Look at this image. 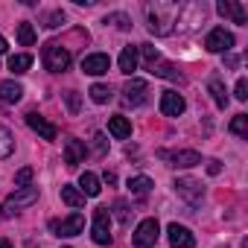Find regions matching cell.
I'll list each match as a JSON object with an SVG mask.
<instances>
[{
    "instance_id": "4316f807",
    "label": "cell",
    "mask_w": 248,
    "mask_h": 248,
    "mask_svg": "<svg viewBox=\"0 0 248 248\" xmlns=\"http://www.w3.org/2000/svg\"><path fill=\"white\" fill-rule=\"evenodd\" d=\"M152 73L155 76H161V79H172V82H181V73L170 64V62H161V64H155L152 67Z\"/></svg>"
},
{
    "instance_id": "f35d334b",
    "label": "cell",
    "mask_w": 248,
    "mask_h": 248,
    "mask_svg": "<svg viewBox=\"0 0 248 248\" xmlns=\"http://www.w3.org/2000/svg\"><path fill=\"white\" fill-rule=\"evenodd\" d=\"M0 53H6V38L0 35Z\"/></svg>"
},
{
    "instance_id": "277c9868",
    "label": "cell",
    "mask_w": 248,
    "mask_h": 248,
    "mask_svg": "<svg viewBox=\"0 0 248 248\" xmlns=\"http://www.w3.org/2000/svg\"><path fill=\"white\" fill-rule=\"evenodd\" d=\"M158 236H161V225H158V219H143V222L135 228L132 242H135L138 248H155Z\"/></svg>"
},
{
    "instance_id": "f1b7e54d",
    "label": "cell",
    "mask_w": 248,
    "mask_h": 248,
    "mask_svg": "<svg viewBox=\"0 0 248 248\" xmlns=\"http://www.w3.org/2000/svg\"><path fill=\"white\" fill-rule=\"evenodd\" d=\"M231 132H233L236 138H248V114H236V117L231 120Z\"/></svg>"
},
{
    "instance_id": "b9f144b4",
    "label": "cell",
    "mask_w": 248,
    "mask_h": 248,
    "mask_svg": "<svg viewBox=\"0 0 248 248\" xmlns=\"http://www.w3.org/2000/svg\"><path fill=\"white\" fill-rule=\"evenodd\" d=\"M64 248H67V245H64Z\"/></svg>"
},
{
    "instance_id": "e0dca14e",
    "label": "cell",
    "mask_w": 248,
    "mask_h": 248,
    "mask_svg": "<svg viewBox=\"0 0 248 248\" xmlns=\"http://www.w3.org/2000/svg\"><path fill=\"white\" fill-rule=\"evenodd\" d=\"M38 202V187H18L9 196V207H30Z\"/></svg>"
},
{
    "instance_id": "ac0fdd59",
    "label": "cell",
    "mask_w": 248,
    "mask_h": 248,
    "mask_svg": "<svg viewBox=\"0 0 248 248\" xmlns=\"http://www.w3.org/2000/svg\"><path fill=\"white\" fill-rule=\"evenodd\" d=\"M108 132H111L117 140H126V138L132 135V123H129V117H123V114L111 117V120H108Z\"/></svg>"
},
{
    "instance_id": "9a60e30c",
    "label": "cell",
    "mask_w": 248,
    "mask_h": 248,
    "mask_svg": "<svg viewBox=\"0 0 248 248\" xmlns=\"http://www.w3.org/2000/svg\"><path fill=\"white\" fill-rule=\"evenodd\" d=\"M27 126L32 132H38L44 140H56V126H53V123H47L38 111H27Z\"/></svg>"
},
{
    "instance_id": "e575fe53",
    "label": "cell",
    "mask_w": 248,
    "mask_h": 248,
    "mask_svg": "<svg viewBox=\"0 0 248 248\" xmlns=\"http://www.w3.org/2000/svg\"><path fill=\"white\" fill-rule=\"evenodd\" d=\"M62 24H64V12H53V15L47 18V24H44V27H47V30H59Z\"/></svg>"
},
{
    "instance_id": "8fae6325",
    "label": "cell",
    "mask_w": 248,
    "mask_h": 248,
    "mask_svg": "<svg viewBox=\"0 0 248 248\" xmlns=\"http://www.w3.org/2000/svg\"><path fill=\"white\" fill-rule=\"evenodd\" d=\"M167 239H170V245H172V248H193V245H196L193 231H190V228H184V225H178V222H172V225L167 228Z\"/></svg>"
},
{
    "instance_id": "44dd1931",
    "label": "cell",
    "mask_w": 248,
    "mask_h": 248,
    "mask_svg": "<svg viewBox=\"0 0 248 248\" xmlns=\"http://www.w3.org/2000/svg\"><path fill=\"white\" fill-rule=\"evenodd\" d=\"M207 91H210V96H213V102H216L219 108H228V91H225V85H222L219 76H210Z\"/></svg>"
},
{
    "instance_id": "4dcf8cb0",
    "label": "cell",
    "mask_w": 248,
    "mask_h": 248,
    "mask_svg": "<svg viewBox=\"0 0 248 248\" xmlns=\"http://www.w3.org/2000/svg\"><path fill=\"white\" fill-rule=\"evenodd\" d=\"M138 53L143 56V62H146V67H149V70L158 64V50H155L152 44H140V47H138Z\"/></svg>"
},
{
    "instance_id": "9c48e42d",
    "label": "cell",
    "mask_w": 248,
    "mask_h": 248,
    "mask_svg": "<svg viewBox=\"0 0 248 248\" xmlns=\"http://www.w3.org/2000/svg\"><path fill=\"white\" fill-rule=\"evenodd\" d=\"M158 155H161L164 161H170L172 167H184V170L202 164V155H199L196 149H178V152H167V149H164V152H158Z\"/></svg>"
},
{
    "instance_id": "ab89813d",
    "label": "cell",
    "mask_w": 248,
    "mask_h": 248,
    "mask_svg": "<svg viewBox=\"0 0 248 248\" xmlns=\"http://www.w3.org/2000/svg\"><path fill=\"white\" fill-rule=\"evenodd\" d=\"M0 248H12V242L9 239H0Z\"/></svg>"
},
{
    "instance_id": "ffe728a7",
    "label": "cell",
    "mask_w": 248,
    "mask_h": 248,
    "mask_svg": "<svg viewBox=\"0 0 248 248\" xmlns=\"http://www.w3.org/2000/svg\"><path fill=\"white\" fill-rule=\"evenodd\" d=\"M120 70L126 73V76H132L135 70H138V47H123V53H120Z\"/></svg>"
},
{
    "instance_id": "52a82bcc",
    "label": "cell",
    "mask_w": 248,
    "mask_h": 248,
    "mask_svg": "<svg viewBox=\"0 0 248 248\" xmlns=\"http://www.w3.org/2000/svg\"><path fill=\"white\" fill-rule=\"evenodd\" d=\"M146 93H149V85L143 79H129L126 85H123V102L132 105V108L143 105L146 102Z\"/></svg>"
},
{
    "instance_id": "30bf717a",
    "label": "cell",
    "mask_w": 248,
    "mask_h": 248,
    "mask_svg": "<svg viewBox=\"0 0 248 248\" xmlns=\"http://www.w3.org/2000/svg\"><path fill=\"white\" fill-rule=\"evenodd\" d=\"M175 193H178L187 204H199L202 196H204V190H202V184H199L196 178H178V181H175Z\"/></svg>"
},
{
    "instance_id": "2e32d148",
    "label": "cell",
    "mask_w": 248,
    "mask_h": 248,
    "mask_svg": "<svg viewBox=\"0 0 248 248\" xmlns=\"http://www.w3.org/2000/svg\"><path fill=\"white\" fill-rule=\"evenodd\" d=\"M85 143L82 140H76V138H70L67 143H64V164L67 167H79L82 161H85Z\"/></svg>"
},
{
    "instance_id": "603a6c76",
    "label": "cell",
    "mask_w": 248,
    "mask_h": 248,
    "mask_svg": "<svg viewBox=\"0 0 248 248\" xmlns=\"http://www.w3.org/2000/svg\"><path fill=\"white\" fill-rule=\"evenodd\" d=\"M155 184H152V178H146V175H138V178H132L129 181V190H132V196H138V199H143V196H149V190H152Z\"/></svg>"
},
{
    "instance_id": "8992f818",
    "label": "cell",
    "mask_w": 248,
    "mask_h": 248,
    "mask_svg": "<svg viewBox=\"0 0 248 248\" xmlns=\"http://www.w3.org/2000/svg\"><path fill=\"white\" fill-rule=\"evenodd\" d=\"M50 231L56 233V236H76V233H82L85 231V216L82 213H70L67 219H53L50 222Z\"/></svg>"
},
{
    "instance_id": "60d3db41",
    "label": "cell",
    "mask_w": 248,
    "mask_h": 248,
    "mask_svg": "<svg viewBox=\"0 0 248 248\" xmlns=\"http://www.w3.org/2000/svg\"><path fill=\"white\" fill-rule=\"evenodd\" d=\"M0 219H3V207H0Z\"/></svg>"
},
{
    "instance_id": "f546056e",
    "label": "cell",
    "mask_w": 248,
    "mask_h": 248,
    "mask_svg": "<svg viewBox=\"0 0 248 248\" xmlns=\"http://www.w3.org/2000/svg\"><path fill=\"white\" fill-rule=\"evenodd\" d=\"M18 41H21L24 47H32V44H35V30H32V24H18Z\"/></svg>"
},
{
    "instance_id": "83f0119b",
    "label": "cell",
    "mask_w": 248,
    "mask_h": 248,
    "mask_svg": "<svg viewBox=\"0 0 248 248\" xmlns=\"http://www.w3.org/2000/svg\"><path fill=\"white\" fill-rule=\"evenodd\" d=\"M88 93H91V99H93L96 105H105V102L111 99V88H108V85H102V82L91 85V91H88Z\"/></svg>"
},
{
    "instance_id": "1f68e13d",
    "label": "cell",
    "mask_w": 248,
    "mask_h": 248,
    "mask_svg": "<svg viewBox=\"0 0 248 248\" xmlns=\"http://www.w3.org/2000/svg\"><path fill=\"white\" fill-rule=\"evenodd\" d=\"M30 181H32V167H24V170L15 172V190L18 187H30Z\"/></svg>"
},
{
    "instance_id": "8d00e7d4",
    "label": "cell",
    "mask_w": 248,
    "mask_h": 248,
    "mask_svg": "<svg viewBox=\"0 0 248 248\" xmlns=\"http://www.w3.org/2000/svg\"><path fill=\"white\" fill-rule=\"evenodd\" d=\"M114 207H117V216H120V222H129V210H126V202H117Z\"/></svg>"
},
{
    "instance_id": "7a4b0ae2",
    "label": "cell",
    "mask_w": 248,
    "mask_h": 248,
    "mask_svg": "<svg viewBox=\"0 0 248 248\" xmlns=\"http://www.w3.org/2000/svg\"><path fill=\"white\" fill-rule=\"evenodd\" d=\"M41 62H44V67L50 73H64L70 67V50L62 47V44H56V41H50L44 47V53H41Z\"/></svg>"
},
{
    "instance_id": "484cf974",
    "label": "cell",
    "mask_w": 248,
    "mask_h": 248,
    "mask_svg": "<svg viewBox=\"0 0 248 248\" xmlns=\"http://www.w3.org/2000/svg\"><path fill=\"white\" fill-rule=\"evenodd\" d=\"M30 67H32V56L30 53H18V56L9 59V70L12 73H27Z\"/></svg>"
},
{
    "instance_id": "836d02e7",
    "label": "cell",
    "mask_w": 248,
    "mask_h": 248,
    "mask_svg": "<svg viewBox=\"0 0 248 248\" xmlns=\"http://www.w3.org/2000/svg\"><path fill=\"white\" fill-rule=\"evenodd\" d=\"M233 96H236L239 102H245V99H248V82H245V79H236V88H233Z\"/></svg>"
},
{
    "instance_id": "3957f363",
    "label": "cell",
    "mask_w": 248,
    "mask_h": 248,
    "mask_svg": "<svg viewBox=\"0 0 248 248\" xmlns=\"http://www.w3.org/2000/svg\"><path fill=\"white\" fill-rule=\"evenodd\" d=\"M91 236H93L96 245H108V242H111V210H108V207H96V210H93Z\"/></svg>"
},
{
    "instance_id": "4fadbf2b",
    "label": "cell",
    "mask_w": 248,
    "mask_h": 248,
    "mask_svg": "<svg viewBox=\"0 0 248 248\" xmlns=\"http://www.w3.org/2000/svg\"><path fill=\"white\" fill-rule=\"evenodd\" d=\"M184 108H187V102H184V96L178 91H164L161 93V114L178 117V114H184Z\"/></svg>"
},
{
    "instance_id": "d4e9b609",
    "label": "cell",
    "mask_w": 248,
    "mask_h": 248,
    "mask_svg": "<svg viewBox=\"0 0 248 248\" xmlns=\"http://www.w3.org/2000/svg\"><path fill=\"white\" fill-rule=\"evenodd\" d=\"M62 202H64V204H70V207H82V204H85V196H82V190H76V187L64 184V187H62Z\"/></svg>"
},
{
    "instance_id": "7402d4cb",
    "label": "cell",
    "mask_w": 248,
    "mask_h": 248,
    "mask_svg": "<svg viewBox=\"0 0 248 248\" xmlns=\"http://www.w3.org/2000/svg\"><path fill=\"white\" fill-rule=\"evenodd\" d=\"M79 187H82V196H99V178L93 172H82L79 175Z\"/></svg>"
},
{
    "instance_id": "ba28073f",
    "label": "cell",
    "mask_w": 248,
    "mask_h": 248,
    "mask_svg": "<svg viewBox=\"0 0 248 248\" xmlns=\"http://www.w3.org/2000/svg\"><path fill=\"white\" fill-rule=\"evenodd\" d=\"M204 47H207L210 53H231V47H233V35H231L225 27H216V30L207 32Z\"/></svg>"
},
{
    "instance_id": "d6a6232c",
    "label": "cell",
    "mask_w": 248,
    "mask_h": 248,
    "mask_svg": "<svg viewBox=\"0 0 248 248\" xmlns=\"http://www.w3.org/2000/svg\"><path fill=\"white\" fill-rule=\"evenodd\" d=\"M64 102H67L70 114H79V108H82V99H79V93H76V91H67V93H64Z\"/></svg>"
},
{
    "instance_id": "d6986e66",
    "label": "cell",
    "mask_w": 248,
    "mask_h": 248,
    "mask_svg": "<svg viewBox=\"0 0 248 248\" xmlns=\"http://www.w3.org/2000/svg\"><path fill=\"white\" fill-rule=\"evenodd\" d=\"M21 96H24V88L18 82H0V102L15 105V102H21Z\"/></svg>"
},
{
    "instance_id": "cb8c5ba5",
    "label": "cell",
    "mask_w": 248,
    "mask_h": 248,
    "mask_svg": "<svg viewBox=\"0 0 248 248\" xmlns=\"http://www.w3.org/2000/svg\"><path fill=\"white\" fill-rule=\"evenodd\" d=\"M12 152H15V138L6 126H0V161H6Z\"/></svg>"
},
{
    "instance_id": "5b68a950",
    "label": "cell",
    "mask_w": 248,
    "mask_h": 248,
    "mask_svg": "<svg viewBox=\"0 0 248 248\" xmlns=\"http://www.w3.org/2000/svg\"><path fill=\"white\" fill-rule=\"evenodd\" d=\"M207 15V6L204 3H190V6H181L178 9V18L175 24H181V30H196Z\"/></svg>"
},
{
    "instance_id": "5bb4252c",
    "label": "cell",
    "mask_w": 248,
    "mask_h": 248,
    "mask_svg": "<svg viewBox=\"0 0 248 248\" xmlns=\"http://www.w3.org/2000/svg\"><path fill=\"white\" fill-rule=\"evenodd\" d=\"M216 12H219L222 18H231L233 24H245V21H248L245 6L236 3V0H219V3H216Z\"/></svg>"
},
{
    "instance_id": "7c38bea8",
    "label": "cell",
    "mask_w": 248,
    "mask_h": 248,
    "mask_svg": "<svg viewBox=\"0 0 248 248\" xmlns=\"http://www.w3.org/2000/svg\"><path fill=\"white\" fill-rule=\"evenodd\" d=\"M108 67H111L108 53H91V56L82 59V70L88 76H102V73H108Z\"/></svg>"
},
{
    "instance_id": "d590c367",
    "label": "cell",
    "mask_w": 248,
    "mask_h": 248,
    "mask_svg": "<svg viewBox=\"0 0 248 248\" xmlns=\"http://www.w3.org/2000/svg\"><path fill=\"white\" fill-rule=\"evenodd\" d=\"M93 149H96V155H105L108 143H105V138H102V135H96V138H93Z\"/></svg>"
},
{
    "instance_id": "6da1fadb",
    "label": "cell",
    "mask_w": 248,
    "mask_h": 248,
    "mask_svg": "<svg viewBox=\"0 0 248 248\" xmlns=\"http://www.w3.org/2000/svg\"><path fill=\"white\" fill-rule=\"evenodd\" d=\"M178 9L181 6H175V3H149L146 6V27H149V32H155V35H170L172 32V24H175V18H178Z\"/></svg>"
},
{
    "instance_id": "74e56055",
    "label": "cell",
    "mask_w": 248,
    "mask_h": 248,
    "mask_svg": "<svg viewBox=\"0 0 248 248\" xmlns=\"http://www.w3.org/2000/svg\"><path fill=\"white\" fill-rule=\"evenodd\" d=\"M207 172H210V175H219V172H222V164H219V161H207Z\"/></svg>"
}]
</instances>
